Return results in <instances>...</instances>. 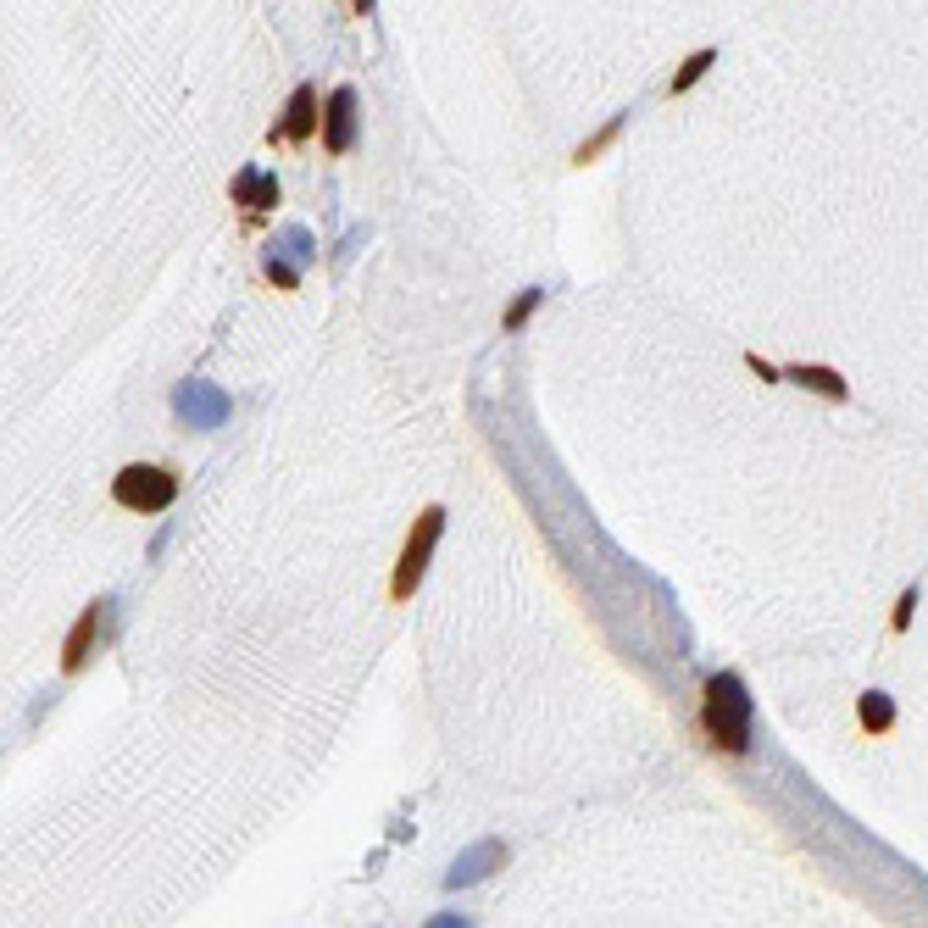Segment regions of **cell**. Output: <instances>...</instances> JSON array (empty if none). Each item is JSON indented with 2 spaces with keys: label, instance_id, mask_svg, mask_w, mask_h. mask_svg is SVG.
I'll use <instances>...</instances> for the list:
<instances>
[{
  "label": "cell",
  "instance_id": "2",
  "mask_svg": "<svg viewBox=\"0 0 928 928\" xmlns=\"http://www.w3.org/2000/svg\"><path fill=\"white\" fill-rule=\"evenodd\" d=\"M440 534H445V506H423V512L411 518V529H406L400 556H395V578H389V601L395 607H406L417 596V584H423V573H429V556H434Z\"/></svg>",
  "mask_w": 928,
  "mask_h": 928
},
{
  "label": "cell",
  "instance_id": "11",
  "mask_svg": "<svg viewBox=\"0 0 928 928\" xmlns=\"http://www.w3.org/2000/svg\"><path fill=\"white\" fill-rule=\"evenodd\" d=\"M500 862H506V846H500V839H484L478 851H467L462 862H451L445 884H451V890H462V884H478V879H484V868H500Z\"/></svg>",
  "mask_w": 928,
  "mask_h": 928
},
{
  "label": "cell",
  "instance_id": "17",
  "mask_svg": "<svg viewBox=\"0 0 928 928\" xmlns=\"http://www.w3.org/2000/svg\"><path fill=\"white\" fill-rule=\"evenodd\" d=\"M262 279H268V284H279V290H295V284H301V268H295V262H284L279 250H273V257L262 262Z\"/></svg>",
  "mask_w": 928,
  "mask_h": 928
},
{
  "label": "cell",
  "instance_id": "5",
  "mask_svg": "<svg viewBox=\"0 0 928 928\" xmlns=\"http://www.w3.org/2000/svg\"><path fill=\"white\" fill-rule=\"evenodd\" d=\"M322 134V101H317V83H295L290 106L279 112V123L268 128V145H306Z\"/></svg>",
  "mask_w": 928,
  "mask_h": 928
},
{
  "label": "cell",
  "instance_id": "7",
  "mask_svg": "<svg viewBox=\"0 0 928 928\" xmlns=\"http://www.w3.org/2000/svg\"><path fill=\"white\" fill-rule=\"evenodd\" d=\"M357 134H362V101H357L351 83H340V90L322 101V150L346 156V150H357Z\"/></svg>",
  "mask_w": 928,
  "mask_h": 928
},
{
  "label": "cell",
  "instance_id": "9",
  "mask_svg": "<svg viewBox=\"0 0 928 928\" xmlns=\"http://www.w3.org/2000/svg\"><path fill=\"white\" fill-rule=\"evenodd\" d=\"M784 378H790V384H801V389H812V395H823V400H839V406L851 400L846 373H834V367H823V362H790V367H784Z\"/></svg>",
  "mask_w": 928,
  "mask_h": 928
},
{
  "label": "cell",
  "instance_id": "16",
  "mask_svg": "<svg viewBox=\"0 0 928 928\" xmlns=\"http://www.w3.org/2000/svg\"><path fill=\"white\" fill-rule=\"evenodd\" d=\"M917 601H923V584H906L901 596H895V607H890V634H906V629H912Z\"/></svg>",
  "mask_w": 928,
  "mask_h": 928
},
{
  "label": "cell",
  "instance_id": "12",
  "mask_svg": "<svg viewBox=\"0 0 928 928\" xmlns=\"http://www.w3.org/2000/svg\"><path fill=\"white\" fill-rule=\"evenodd\" d=\"M712 67H717V45H701L695 56H684V61H679V72L667 78V90H672V95H690V90H695V83H701Z\"/></svg>",
  "mask_w": 928,
  "mask_h": 928
},
{
  "label": "cell",
  "instance_id": "4",
  "mask_svg": "<svg viewBox=\"0 0 928 928\" xmlns=\"http://www.w3.org/2000/svg\"><path fill=\"white\" fill-rule=\"evenodd\" d=\"M112 607H117V601L101 596V601L83 607L78 623L67 629V640H61V672H67V679H78V672L95 661V650L106 645V634H112Z\"/></svg>",
  "mask_w": 928,
  "mask_h": 928
},
{
  "label": "cell",
  "instance_id": "15",
  "mask_svg": "<svg viewBox=\"0 0 928 928\" xmlns=\"http://www.w3.org/2000/svg\"><path fill=\"white\" fill-rule=\"evenodd\" d=\"M284 262H295V268H306V262H317V245H312V234L306 228H284V239L273 245Z\"/></svg>",
  "mask_w": 928,
  "mask_h": 928
},
{
  "label": "cell",
  "instance_id": "14",
  "mask_svg": "<svg viewBox=\"0 0 928 928\" xmlns=\"http://www.w3.org/2000/svg\"><path fill=\"white\" fill-rule=\"evenodd\" d=\"M540 306H545V290H534V284H529V290H518V301L506 306L500 328H506V333H523V328H529V317H534Z\"/></svg>",
  "mask_w": 928,
  "mask_h": 928
},
{
  "label": "cell",
  "instance_id": "8",
  "mask_svg": "<svg viewBox=\"0 0 928 928\" xmlns=\"http://www.w3.org/2000/svg\"><path fill=\"white\" fill-rule=\"evenodd\" d=\"M173 411H179V423H190V429H223L228 423V411H234V400L217 389V384H201V378H190V384H179L173 389Z\"/></svg>",
  "mask_w": 928,
  "mask_h": 928
},
{
  "label": "cell",
  "instance_id": "18",
  "mask_svg": "<svg viewBox=\"0 0 928 928\" xmlns=\"http://www.w3.org/2000/svg\"><path fill=\"white\" fill-rule=\"evenodd\" d=\"M745 367H750L756 378H762V384H784V367H773L768 357H756V351H745Z\"/></svg>",
  "mask_w": 928,
  "mask_h": 928
},
{
  "label": "cell",
  "instance_id": "19",
  "mask_svg": "<svg viewBox=\"0 0 928 928\" xmlns=\"http://www.w3.org/2000/svg\"><path fill=\"white\" fill-rule=\"evenodd\" d=\"M373 7H378V0H351V12H357V18H373Z\"/></svg>",
  "mask_w": 928,
  "mask_h": 928
},
{
  "label": "cell",
  "instance_id": "13",
  "mask_svg": "<svg viewBox=\"0 0 928 928\" xmlns=\"http://www.w3.org/2000/svg\"><path fill=\"white\" fill-rule=\"evenodd\" d=\"M623 128H629V112H618V117H607V123H601L596 134H589V139H584V145L573 150V167H589V161H601V156L612 150V139H618Z\"/></svg>",
  "mask_w": 928,
  "mask_h": 928
},
{
  "label": "cell",
  "instance_id": "10",
  "mask_svg": "<svg viewBox=\"0 0 928 928\" xmlns=\"http://www.w3.org/2000/svg\"><path fill=\"white\" fill-rule=\"evenodd\" d=\"M895 695H884V690H862L857 695V728L868 734V739H884L890 728H895Z\"/></svg>",
  "mask_w": 928,
  "mask_h": 928
},
{
  "label": "cell",
  "instance_id": "6",
  "mask_svg": "<svg viewBox=\"0 0 928 928\" xmlns=\"http://www.w3.org/2000/svg\"><path fill=\"white\" fill-rule=\"evenodd\" d=\"M228 201L245 212V223L257 228L268 212H279L284 190H279V173H268V167H239V173L228 179Z\"/></svg>",
  "mask_w": 928,
  "mask_h": 928
},
{
  "label": "cell",
  "instance_id": "1",
  "mask_svg": "<svg viewBox=\"0 0 928 928\" xmlns=\"http://www.w3.org/2000/svg\"><path fill=\"white\" fill-rule=\"evenodd\" d=\"M695 728L712 750L723 756H745L750 750V690L739 672H706L701 679V712H695Z\"/></svg>",
  "mask_w": 928,
  "mask_h": 928
},
{
  "label": "cell",
  "instance_id": "3",
  "mask_svg": "<svg viewBox=\"0 0 928 928\" xmlns=\"http://www.w3.org/2000/svg\"><path fill=\"white\" fill-rule=\"evenodd\" d=\"M112 500L128 506V512H139V518H156V512H167V506L179 500V473L161 467V462H128L112 478Z\"/></svg>",
  "mask_w": 928,
  "mask_h": 928
}]
</instances>
